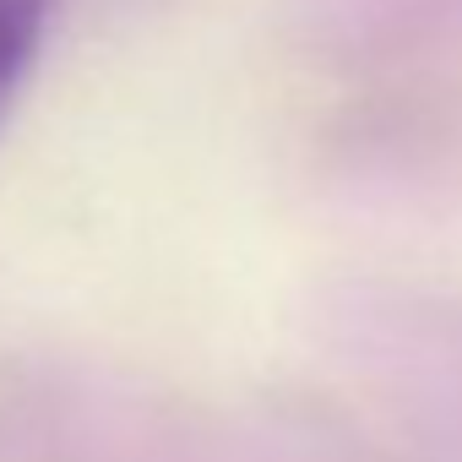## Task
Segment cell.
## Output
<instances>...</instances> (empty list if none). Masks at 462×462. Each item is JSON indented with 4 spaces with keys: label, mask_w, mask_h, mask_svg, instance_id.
Listing matches in <instances>:
<instances>
[{
    "label": "cell",
    "mask_w": 462,
    "mask_h": 462,
    "mask_svg": "<svg viewBox=\"0 0 462 462\" xmlns=\"http://www.w3.org/2000/svg\"><path fill=\"white\" fill-rule=\"evenodd\" d=\"M50 12H55V0H0V125H6V115L33 71Z\"/></svg>",
    "instance_id": "cell-1"
}]
</instances>
